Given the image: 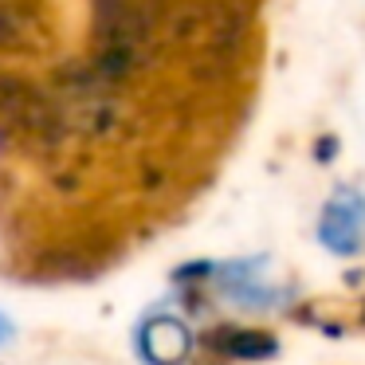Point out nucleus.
Returning <instances> with one entry per match:
<instances>
[{"mask_svg": "<svg viewBox=\"0 0 365 365\" xmlns=\"http://www.w3.org/2000/svg\"><path fill=\"white\" fill-rule=\"evenodd\" d=\"M138 349L150 365H185L192 354V334L185 330V322L169 314H158L150 322H142L138 330Z\"/></svg>", "mask_w": 365, "mask_h": 365, "instance_id": "obj_1", "label": "nucleus"}, {"mask_svg": "<svg viewBox=\"0 0 365 365\" xmlns=\"http://www.w3.org/2000/svg\"><path fill=\"white\" fill-rule=\"evenodd\" d=\"M361 228H365V208L357 197H338L322 216V240L334 252H357L361 244Z\"/></svg>", "mask_w": 365, "mask_h": 365, "instance_id": "obj_2", "label": "nucleus"}, {"mask_svg": "<svg viewBox=\"0 0 365 365\" xmlns=\"http://www.w3.org/2000/svg\"><path fill=\"white\" fill-rule=\"evenodd\" d=\"M208 346L216 354L244 357V361H259V357L275 354V338L271 334H255V330H216V334H208Z\"/></svg>", "mask_w": 365, "mask_h": 365, "instance_id": "obj_3", "label": "nucleus"}, {"mask_svg": "<svg viewBox=\"0 0 365 365\" xmlns=\"http://www.w3.org/2000/svg\"><path fill=\"white\" fill-rule=\"evenodd\" d=\"M12 338V322H9V318H4V314H0V346H4V341H9Z\"/></svg>", "mask_w": 365, "mask_h": 365, "instance_id": "obj_4", "label": "nucleus"}]
</instances>
